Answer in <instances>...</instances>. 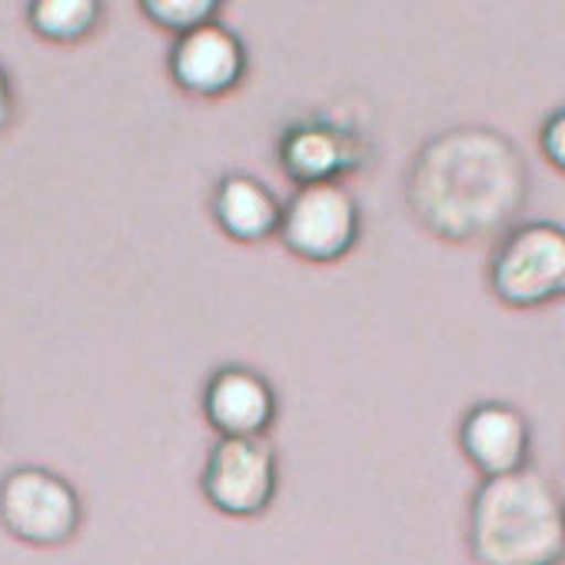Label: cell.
<instances>
[{"label": "cell", "instance_id": "cell-4", "mask_svg": "<svg viewBox=\"0 0 565 565\" xmlns=\"http://www.w3.org/2000/svg\"><path fill=\"white\" fill-rule=\"evenodd\" d=\"M81 522L84 502L64 476L44 466H18L0 479V525L18 542L57 548L81 532Z\"/></svg>", "mask_w": 565, "mask_h": 565}, {"label": "cell", "instance_id": "cell-7", "mask_svg": "<svg viewBox=\"0 0 565 565\" xmlns=\"http://www.w3.org/2000/svg\"><path fill=\"white\" fill-rule=\"evenodd\" d=\"M167 71L183 94L200 100H216L243 84L246 47L230 28L213 21L173 41Z\"/></svg>", "mask_w": 565, "mask_h": 565}, {"label": "cell", "instance_id": "cell-6", "mask_svg": "<svg viewBox=\"0 0 565 565\" xmlns=\"http://www.w3.org/2000/svg\"><path fill=\"white\" fill-rule=\"evenodd\" d=\"M279 489V459L266 436L216 439L200 472L203 499L233 519L263 515Z\"/></svg>", "mask_w": 565, "mask_h": 565}, {"label": "cell", "instance_id": "cell-15", "mask_svg": "<svg viewBox=\"0 0 565 565\" xmlns=\"http://www.w3.org/2000/svg\"><path fill=\"white\" fill-rule=\"evenodd\" d=\"M14 117V84H11V74L4 71V64H0V134L8 130Z\"/></svg>", "mask_w": 565, "mask_h": 565}, {"label": "cell", "instance_id": "cell-11", "mask_svg": "<svg viewBox=\"0 0 565 565\" xmlns=\"http://www.w3.org/2000/svg\"><path fill=\"white\" fill-rule=\"evenodd\" d=\"M210 210L216 226L236 243H263L266 236H276L282 216L276 193L253 173H226L213 190Z\"/></svg>", "mask_w": 565, "mask_h": 565}, {"label": "cell", "instance_id": "cell-1", "mask_svg": "<svg viewBox=\"0 0 565 565\" xmlns=\"http://www.w3.org/2000/svg\"><path fill=\"white\" fill-rule=\"evenodd\" d=\"M529 200V167L519 147L489 127H452L413 157L406 203L446 243H472L509 226Z\"/></svg>", "mask_w": 565, "mask_h": 565}, {"label": "cell", "instance_id": "cell-14", "mask_svg": "<svg viewBox=\"0 0 565 565\" xmlns=\"http://www.w3.org/2000/svg\"><path fill=\"white\" fill-rule=\"evenodd\" d=\"M539 147H542V157L558 170L565 173V107L552 110L539 130Z\"/></svg>", "mask_w": 565, "mask_h": 565}, {"label": "cell", "instance_id": "cell-9", "mask_svg": "<svg viewBox=\"0 0 565 565\" xmlns=\"http://www.w3.org/2000/svg\"><path fill=\"white\" fill-rule=\"evenodd\" d=\"M459 446L482 479L512 476L529 466L532 429L529 419L502 399L476 403L459 423Z\"/></svg>", "mask_w": 565, "mask_h": 565}, {"label": "cell", "instance_id": "cell-12", "mask_svg": "<svg viewBox=\"0 0 565 565\" xmlns=\"http://www.w3.org/2000/svg\"><path fill=\"white\" fill-rule=\"evenodd\" d=\"M100 21H104V8L97 0H38V4L28 8L31 31L51 44L87 41Z\"/></svg>", "mask_w": 565, "mask_h": 565}, {"label": "cell", "instance_id": "cell-3", "mask_svg": "<svg viewBox=\"0 0 565 565\" xmlns=\"http://www.w3.org/2000/svg\"><path fill=\"white\" fill-rule=\"evenodd\" d=\"M489 287L512 310L565 300V226L548 220L512 226L489 259Z\"/></svg>", "mask_w": 565, "mask_h": 565}, {"label": "cell", "instance_id": "cell-5", "mask_svg": "<svg viewBox=\"0 0 565 565\" xmlns=\"http://www.w3.org/2000/svg\"><path fill=\"white\" fill-rule=\"evenodd\" d=\"M363 233L360 200L347 183H313L297 186L294 196L282 203L279 230L297 259L307 263H337L343 259Z\"/></svg>", "mask_w": 565, "mask_h": 565}, {"label": "cell", "instance_id": "cell-2", "mask_svg": "<svg viewBox=\"0 0 565 565\" xmlns=\"http://www.w3.org/2000/svg\"><path fill=\"white\" fill-rule=\"evenodd\" d=\"M476 565H558L565 558V502L548 476L525 466L482 479L469 502Z\"/></svg>", "mask_w": 565, "mask_h": 565}, {"label": "cell", "instance_id": "cell-8", "mask_svg": "<svg viewBox=\"0 0 565 565\" xmlns=\"http://www.w3.org/2000/svg\"><path fill=\"white\" fill-rule=\"evenodd\" d=\"M279 167L297 186L313 183H343L353 170L363 167L366 147L363 137L337 120L310 117L294 124L279 137Z\"/></svg>", "mask_w": 565, "mask_h": 565}, {"label": "cell", "instance_id": "cell-13", "mask_svg": "<svg viewBox=\"0 0 565 565\" xmlns=\"http://www.w3.org/2000/svg\"><path fill=\"white\" fill-rule=\"evenodd\" d=\"M140 11L153 28L173 34L177 41L203 24H213L220 14V4L216 0H143Z\"/></svg>", "mask_w": 565, "mask_h": 565}, {"label": "cell", "instance_id": "cell-10", "mask_svg": "<svg viewBox=\"0 0 565 565\" xmlns=\"http://www.w3.org/2000/svg\"><path fill=\"white\" fill-rule=\"evenodd\" d=\"M203 416L220 439L266 436L276 419V390L249 366H223L203 386Z\"/></svg>", "mask_w": 565, "mask_h": 565}]
</instances>
